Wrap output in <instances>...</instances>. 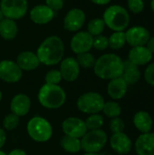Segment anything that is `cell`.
I'll return each mask as SVG.
<instances>
[{"label":"cell","mask_w":154,"mask_h":155,"mask_svg":"<svg viewBox=\"0 0 154 155\" xmlns=\"http://www.w3.org/2000/svg\"><path fill=\"white\" fill-rule=\"evenodd\" d=\"M35 54L40 64L47 66L56 65L64 59V44L57 35L48 36L40 44Z\"/></svg>","instance_id":"6da1fadb"},{"label":"cell","mask_w":154,"mask_h":155,"mask_svg":"<svg viewBox=\"0 0 154 155\" xmlns=\"http://www.w3.org/2000/svg\"><path fill=\"white\" fill-rule=\"evenodd\" d=\"M93 69L97 77L103 80H112L123 75V60L115 54H104L96 59Z\"/></svg>","instance_id":"7a4b0ae2"},{"label":"cell","mask_w":154,"mask_h":155,"mask_svg":"<svg viewBox=\"0 0 154 155\" xmlns=\"http://www.w3.org/2000/svg\"><path fill=\"white\" fill-rule=\"evenodd\" d=\"M103 20L105 26L113 32H124L130 25V15L123 6L113 5L104 10Z\"/></svg>","instance_id":"3957f363"},{"label":"cell","mask_w":154,"mask_h":155,"mask_svg":"<svg viewBox=\"0 0 154 155\" xmlns=\"http://www.w3.org/2000/svg\"><path fill=\"white\" fill-rule=\"evenodd\" d=\"M40 104L46 109H58L66 101V93L59 84H44L37 94Z\"/></svg>","instance_id":"277c9868"},{"label":"cell","mask_w":154,"mask_h":155,"mask_svg":"<svg viewBox=\"0 0 154 155\" xmlns=\"http://www.w3.org/2000/svg\"><path fill=\"white\" fill-rule=\"evenodd\" d=\"M26 130L30 138L37 143L48 142L53 136L52 124L41 116L31 118L27 123Z\"/></svg>","instance_id":"5b68a950"},{"label":"cell","mask_w":154,"mask_h":155,"mask_svg":"<svg viewBox=\"0 0 154 155\" xmlns=\"http://www.w3.org/2000/svg\"><path fill=\"white\" fill-rule=\"evenodd\" d=\"M108 142L107 134L101 130H91L81 138L82 150L85 153H98L102 151Z\"/></svg>","instance_id":"8992f818"},{"label":"cell","mask_w":154,"mask_h":155,"mask_svg":"<svg viewBox=\"0 0 154 155\" xmlns=\"http://www.w3.org/2000/svg\"><path fill=\"white\" fill-rule=\"evenodd\" d=\"M104 98L96 92H88L79 96L76 106L84 114H94L102 112L104 105Z\"/></svg>","instance_id":"52a82bcc"},{"label":"cell","mask_w":154,"mask_h":155,"mask_svg":"<svg viewBox=\"0 0 154 155\" xmlns=\"http://www.w3.org/2000/svg\"><path fill=\"white\" fill-rule=\"evenodd\" d=\"M0 10L5 17L16 21L27 14L28 2L27 0H0Z\"/></svg>","instance_id":"ba28073f"},{"label":"cell","mask_w":154,"mask_h":155,"mask_svg":"<svg viewBox=\"0 0 154 155\" xmlns=\"http://www.w3.org/2000/svg\"><path fill=\"white\" fill-rule=\"evenodd\" d=\"M23 77V71L17 64L12 60H2L0 62V79L8 84L19 82Z\"/></svg>","instance_id":"9c48e42d"},{"label":"cell","mask_w":154,"mask_h":155,"mask_svg":"<svg viewBox=\"0 0 154 155\" xmlns=\"http://www.w3.org/2000/svg\"><path fill=\"white\" fill-rule=\"evenodd\" d=\"M93 36L90 35L87 31H78L71 39L70 47L71 50L76 54H84L90 52L93 48Z\"/></svg>","instance_id":"30bf717a"},{"label":"cell","mask_w":154,"mask_h":155,"mask_svg":"<svg viewBox=\"0 0 154 155\" xmlns=\"http://www.w3.org/2000/svg\"><path fill=\"white\" fill-rule=\"evenodd\" d=\"M126 43L132 47L146 45L148 40L151 37L150 31L144 26H133L127 29L125 32Z\"/></svg>","instance_id":"8fae6325"},{"label":"cell","mask_w":154,"mask_h":155,"mask_svg":"<svg viewBox=\"0 0 154 155\" xmlns=\"http://www.w3.org/2000/svg\"><path fill=\"white\" fill-rule=\"evenodd\" d=\"M62 130L64 135L81 139L87 133V127L84 120L78 117H69L62 123Z\"/></svg>","instance_id":"7c38bea8"},{"label":"cell","mask_w":154,"mask_h":155,"mask_svg":"<svg viewBox=\"0 0 154 155\" xmlns=\"http://www.w3.org/2000/svg\"><path fill=\"white\" fill-rule=\"evenodd\" d=\"M86 15L81 8H72L64 18V28L69 32H78L84 25Z\"/></svg>","instance_id":"4fadbf2b"},{"label":"cell","mask_w":154,"mask_h":155,"mask_svg":"<svg viewBox=\"0 0 154 155\" xmlns=\"http://www.w3.org/2000/svg\"><path fill=\"white\" fill-rule=\"evenodd\" d=\"M81 67L76 60L73 56L64 58L60 62V73L64 80L67 82H74L80 75Z\"/></svg>","instance_id":"5bb4252c"},{"label":"cell","mask_w":154,"mask_h":155,"mask_svg":"<svg viewBox=\"0 0 154 155\" xmlns=\"http://www.w3.org/2000/svg\"><path fill=\"white\" fill-rule=\"evenodd\" d=\"M110 145L113 151L117 154L125 155L131 152L133 148V142L131 138L123 132L113 134L110 138Z\"/></svg>","instance_id":"9a60e30c"},{"label":"cell","mask_w":154,"mask_h":155,"mask_svg":"<svg viewBox=\"0 0 154 155\" xmlns=\"http://www.w3.org/2000/svg\"><path fill=\"white\" fill-rule=\"evenodd\" d=\"M54 11L46 5H37L30 10V19L36 25H46L54 18Z\"/></svg>","instance_id":"2e32d148"},{"label":"cell","mask_w":154,"mask_h":155,"mask_svg":"<svg viewBox=\"0 0 154 155\" xmlns=\"http://www.w3.org/2000/svg\"><path fill=\"white\" fill-rule=\"evenodd\" d=\"M10 109L12 114L18 117L26 115L31 109L30 97L25 94H18L15 95L10 103Z\"/></svg>","instance_id":"e0dca14e"},{"label":"cell","mask_w":154,"mask_h":155,"mask_svg":"<svg viewBox=\"0 0 154 155\" xmlns=\"http://www.w3.org/2000/svg\"><path fill=\"white\" fill-rule=\"evenodd\" d=\"M152 53L145 46L132 47L128 54V60L137 66L148 64L152 59Z\"/></svg>","instance_id":"ac0fdd59"},{"label":"cell","mask_w":154,"mask_h":155,"mask_svg":"<svg viewBox=\"0 0 154 155\" xmlns=\"http://www.w3.org/2000/svg\"><path fill=\"white\" fill-rule=\"evenodd\" d=\"M137 155H154V134H142L135 142Z\"/></svg>","instance_id":"d6986e66"},{"label":"cell","mask_w":154,"mask_h":155,"mask_svg":"<svg viewBox=\"0 0 154 155\" xmlns=\"http://www.w3.org/2000/svg\"><path fill=\"white\" fill-rule=\"evenodd\" d=\"M15 63L22 71H34L40 65L39 59L35 53L24 51L18 54Z\"/></svg>","instance_id":"ffe728a7"},{"label":"cell","mask_w":154,"mask_h":155,"mask_svg":"<svg viewBox=\"0 0 154 155\" xmlns=\"http://www.w3.org/2000/svg\"><path fill=\"white\" fill-rule=\"evenodd\" d=\"M128 91V84L122 76L110 80L107 85V94L113 100L123 99Z\"/></svg>","instance_id":"44dd1931"},{"label":"cell","mask_w":154,"mask_h":155,"mask_svg":"<svg viewBox=\"0 0 154 155\" xmlns=\"http://www.w3.org/2000/svg\"><path fill=\"white\" fill-rule=\"evenodd\" d=\"M133 124L142 134L151 133L153 126V120L146 111H139L133 116Z\"/></svg>","instance_id":"7402d4cb"},{"label":"cell","mask_w":154,"mask_h":155,"mask_svg":"<svg viewBox=\"0 0 154 155\" xmlns=\"http://www.w3.org/2000/svg\"><path fill=\"white\" fill-rule=\"evenodd\" d=\"M122 77L126 82L128 86L133 85L140 81L142 77V72L140 71L139 66L135 65L131 61L126 60L123 61V73Z\"/></svg>","instance_id":"603a6c76"},{"label":"cell","mask_w":154,"mask_h":155,"mask_svg":"<svg viewBox=\"0 0 154 155\" xmlns=\"http://www.w3.org/2000/svg\"><path fill=\"white\" fill-rule=\"evenodd\" d=\"M18 26L15 20L5 17L0 22V36L5 40H13L16 37Z\"/></svg>","instance_id":"cb8c5ba5"},{"label":"cell","mask_w":154,"mask_h":155,"mask_svg":"<svg viewBox=\"0 0 154 155\" xmlns=\"http://www.w3.org/2000/svg\"><path fill=\"white\" fill-rule=\"evenodd\" d=\"M61 146L69 153H77L82 150L81 139L64 135L61 140Z\"/></svg>","instance_id":"d4e9b609"},{"label":"cell","mask_w":154,"mask_h":155,"mask_svg":"<svg viewBox=\"0 0 154 155\" xmlns=\"http://www.w3.org/2000/svg\"><path fill=\"white\" fill-rule=\"evenodd\" d=\"M103 114L111 119L115 118V117H120L122 114V107L121 105L114 101H109L105 102L103 108L102 110Z\"/></svg>","instance_id":"484cf974"},{"label":"cell","mask_w":154,"mask_h":155,"mask_svg":"<svg viewBox=\"0 0 154 155\" xmlns=\"http://www.w3.org/2000/svg\"><path fill=\"white\" fill-rule=\"evenodd\" d=\"M109 47L113 50H119L126 44L125 33L124 32H113L108 38Z\"/></svg>","instance_id":"4316f807"},{"label":"cell","mask_w":154,"mask_h":155,"mask_svg":"<svg viewBox=\"0 0 154 155\" xmlns=\"http://www.w3.org/2000/svg\"><path fill=\"white\" fill-rule=\"evenodd\" d=\"M105 28V24L103 18H93L87 25V32L93 37L103 34Z\"/></svg>","instance_id":"83f0119b"},{"label":"cell","mask_w":154,"mask_h":155,"mask_svg":"<svg viewBox=\"0 0 154 155\" xmlns=\"http://www.w3.org/2000/svg\"><path fill=\"white\" fill-rule=\"evenodd\" d=\"M76 60H77V62H78L80 67L84 68V69H91V68H93V66H94V64H95V62H96L95 56H94L93 54H91L90 52L77 54Z\"/></svg>","instance_id":"f1b7e54d"},{"label":"cell","mask_w":154,"mask_h":155,"mask_svg":"<svg viewBox=\"0 0 154 155\" xmlns=\"http://www.w3.org/2000/svg\"><path fill=\"white\" fill-rule=\"evenodd\" d=\"M84 123L88 131L98 130V129H101L102 126L103 125L104 119L103 115L99 114H90V116L86 118Z\"/></svg>","instance_id":"f546056e"},{"label":"cell","mask_w":154,"mask_h":155,"mask_svg":"<svg viewBox=\"0 0 154 155\" xmlns=\"http://www.w3.org/2000/svg\"><path fill=\"white\" fill-rule=\"evenodd\" d=\"M20 117H18L17 115L14 114H7L4 121H3V126L5 130L7 131H12V130H15L18 124H19V119Z\"/></svg>","instance_id":"4dcf8cb0"},{"label":"cell","mask_w":154,"mask_h":155,"mask_svg":"<svg viewBox=\"0 0 154 155\" xmlns=\"http://www.w3.org/2000/svg\"><path fill=\"white\" fill-rule=\"evenodd\" d=\"M62 80H63L62 74L60 71L57 69H52L48 71L44 76L45 84H59Z\"/></svg>","instance_id":"1f68e13d"},{"label":"cell","mask_w":154,"mask_h":155,"mask_svg":"<svg viewBox=\"0 0 154 155\" xmlns=\"http://www.w3.org/2000/svg\"><path fill=\"white\" fill-rule=\"evenodd\" d=\"M125 128V123L123 120L120 117H115L113 118L110 121L109 124V129L113 134H118V133H123Z\"/></svg>","instance_id":"d6a6232c"},{"label":"cell","mask_w":154,"mask_h":155,"mask_svg":"<svg viewBox=\"0 0 154 155\" xmlns=\"http://www.w3.org/2000/svg\"><path fill=\"white\" fill-rule=\"evenodd\" d=\"M108 47H109L108 37H106L103 35L93 37V48H95L96 50H99V51H103V50H106Z\"/></svg>","instance_id":"836d02e7"},{"label":"cell","mask_w":154,"mask_h":155,"mask_svg":"<svg viewBox=\"0 0 154 155\" xmlns=\"http://www.w3.org/2000/svg\"><path fill=\"white\" fill-rule=\"evenodd\" d=\"M127 6L133 14H140L144 9L143 0H127Z\"/></svg>","instance_id":"e575fe53"},{"label":"cell","mask_w":154,"mask_h":155,"mask_svg":"<svg viewBox=\"0 0 154 155\" xmlns=\"http://www.w3.org/2000/svg\"><path fill=\"white\" fill-rule=\"evenodd\" d=\"M143 76H144V80L148 84L154 86V63L150 64L146 67Z\"/></svg>","instance_id":"d590c367"},{"label":"cell","mask_w":154,"mask_h":155,"mask_svg":"<svg viewBox=\"0 0 154 155\" xmlns=\"http://www.w3.org/2000/svg\"><path fill=\"white\" fill-rule=\"evenodd\" d=\"M45 5L53 11H60L63 9L64 1V0H45Z\"/></svg>","instance_id":"8d00e7d4"},{"label":"cell","mask_w":154,"mask_h":155,"mask_svg":"<svg viewBox=\"0 0 154 155\" xmlns=\"http://www.w3.org/2000/svg\"><path fill=\"white\" fill-rule=\"evenodd\" d=\"M6 141V134L4 129L0 128V150L4 147Z\"/></svg>","instance_id":"74e56055"},{"label":"cell","mask_w":154,"mask_h":155,"mask_svg":"<svg viewBox=\"0 0 154 155\" xmlns=\"http://www.w3.org/2000/svg\"><path fill=\"white\" fill-rule=\"evenodd\" d=\"M145 46L150 50L151 53L154 54V36L150 37V39L148 40V42H147V44H146Z\"/></svg>","instance_id":"f35d334b"},{"label":"cell","mask_w":154,"mask_h":155,"mask_svg":"<svg viewBox=\"0 0 154 155\" xmlns=\"http://www.w3.org/2000/svg\"><path fill=\"white\" fill-rule=\"evenodd\" d=\"M112 0H91L92 3L97 5H108Z\"/></svg>","instance_id":"ab89813d"},{"label":"cell","mask_w":154,"mask_h":155,"mask_svg":"<svg viewBox=\"0 0 154 155\" xmlns=\"http://www.w3.org/2000/svg\"><path fill=\"white\" fill-rule=\"evenodd\" d=\"M7 155H26V153L21 149H14Z\"/></svg>","instance_id":"60d3db41"},{"label":"cell","mask_w":154,"mask_h":155,"mask_svg":"<svg viewBox=\"0 0 154 155\" xmlns=\"http://www.w3.org/2000/svg\"><path fill=\"white\" fill-rule=\"evenodd\" d=\"M151 8H152V10L154 12V0L151 1Z\"/></svg>","instance_id":"b9f144b4"},{"label":"cell","mask_w":154,"mask_h":155,"mask_svg":"<svg viewBox=\"0 0 154 155\" xmlns=\"http://www.w3.org/2000/svg\"><path fill=\"white\" fill-rule=\"evenodd\" d=\"M5 18V16H4V15H3V13H2V11L0 10V22L3 20Z\"/></svg>","instance_id":"7bdbcfd3"},{"label":"cell","mask_w":154,"mask_h":155,"mask_svg":"<svg viewBox=\"0 0 154 155\" xmlns=\"http://www.w3.org/2000/svg\"><path fill=\"white\" fill-rule=\"evenodd\" d=\"M84 155H99L98 153H85V154Z\"/></svg>","instance_id":"ee69618b"},{"label":"cell","mask_w":154,"mask_h":155,"mask_svg":"<svg viewBox=\"0 0 154 155\" xmlns=\"http://www.w3.org/2000/svg\"><path fill=\"white\" fill-rule=\"evenodd\" d=\"M0 155H7V154H5V153L4 152H2V151L0 150Z\"/></svg>","instance_id":"f6af8a7d"},{"label":"cell","mask_w":154,"mask_h":155,"mask_svg":"<svg viewBox=\"0 0 154 155\" xmlns=\"http://www.w3.org/2000/svg\"><path fill=\"white\" fill-rule=\"evenodd\" d=\"M2 96H3V94H2V92L0 91V102H1V100H2Z\"/></svg>","instance_id":"bcb514c9"}]
</instances>
